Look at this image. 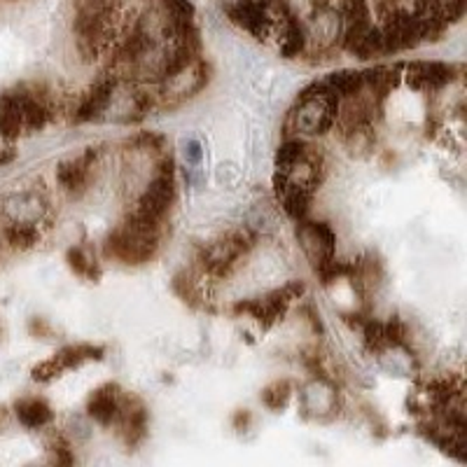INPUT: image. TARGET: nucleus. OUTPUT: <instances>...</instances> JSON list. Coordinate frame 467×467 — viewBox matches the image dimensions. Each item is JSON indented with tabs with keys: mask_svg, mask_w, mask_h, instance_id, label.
<instances>
[{
	"mask_svg": "<svg viewBox=\"0 0 467 467\" xmlns=\"http://www.w3.org/2000/svg\"><path fill=\"white\" fill-rule=\"evenodd\" d=\"M255 246V234L250 229H236V232L227 234L225 239H220L213 246L203 248L199 255V264L203 266V272L218 279H227L234 272V266L239 264L241 257H246V253Z\"/></svg>",
	"mask_w": 467,
	"mask_h": 467,
	"instance_id": "39448f33",
	"label": "nucleus"
},
{
	"mask_svg": "<svg viewBox=\"0 0 467 467\" xmlns=\"http://www.w3.org/2000/svg\"><path fill=\"white\" fill-rule=\"evenodd\" d=\"M363 334H364V346L371 353H381L388 348V339H386V325L379 323L374 318L363 320Z\"/></svg>",
	"mask_w": 467,
	"mask_h": 467,
	"instance_id": "5701e85b",
	"label": "nucleus"
},
{
	"mask_svg": "<svg viewBox=\"0 0 467 467\" xmlns=\"http://www.w3.org/2000/svg\"><path fill=\"white\" fill-rule=\"evenodd\" d=\"M297 239L316 272H320L323 266L337 260L334 257V253H337V234H334L330 222L306 220V218L297 220Z\"/></svg>",
	"mask_w": 467,
	"mask_h": 467,
	"instance_id": "0eeeda50",
	"label": "nucleus"
},
{
	"mask_svg": "<svg viewBox=\"0 0 467 467\" xmlns=\"http://www.w3.org/2000/svg\"><path fill=\"white\" fill-rule=\"evenodd\" d=\"M14 414L19 418V423L24 428L38 430L45 428L47 423H52L54 411L52 407L45 402V400H40V397H27V400H19V402L14 404Z\"/></svg>",
	"mask_w": 467,
	"mask_h": 467,
	"instance_id": "f3484780",
	"label": "nucleus"
},
{
	"mask_svg": "<svg viewBox=\"0 0 467 467\" xmlns=\"http://www.w3.org/2000/svg\"><path fill=\"white\" fill-rule=\"evenodd\" d=\"M250 421H253V416H250V411L248 409H239L236 414H234V428L236 430H248V425H250Z\"/></svg>",
	"mask_w": 467,
	"mask_h": 467,
	"instance_id": "cd10ccee",
	"label": "nucleus"
},
{
	"mask_svg": "<svg viewBox=\"0 0 467 467\" xmlns=\"http://www.w3.org/2000/svg\"><path fill=\"white\" fill-rule=\"evenodd\" d=\"M94 162H96V149L89 148L82 157L73 159V162H65L58 166L57 178L61 182V188L68 192V195H82L89 185L91 169H94Z\"/></svg>",
	"mask_w": 467,
	"mask_h": 467,
	"instance_id": "4468645a",
	"label": "nucleus"
},
{
	"mask_svg": "<svg viewBox=\"0 0 467 467\" xmlns=\"http://www.w3.org/2000/svg\"><path fill=\"white\" fill-rule=\"evenodd\" d=\"M339 105H341V98L325 85L323 80L313 82L299 94L287 112L286 134L297 131L306 136H325L337 122Z\"/></svg>",
	"mask_w": 467,
	"mask_h": 467,
	"instance_id": "f257e3e1",
	"label": "nucleus"
},
{
	"mask_svg": "<svg viewBox=\"0 0 467 467\" xmlns=\"http://www.w3.org/2000/svg\"><path fill=\"white\" fill-rule=\"evenodd\" d=\"M115 423L119 425V435L129 448L138 447L148 435V409L141 402V397L124 395L119 400Z\"/></svg>",
	"mask_w": 467,
	"mask_h": 467,
	"instance_id": "1a4fd4ad",
	"label": "nucleus"
},
{
	"mask_svg": "<svg viewBox=\"0 0 467 467\" xmlns=\"http://www.w3.org/2000/svg\"><path fill=\"white\" fill-rule=\"evenodd\" d=\"M105 350L101 346H91V344H78V346H65L61 348L54 357L40 363L38 367H33L31 377L33 381L47 383L52 381L54 377L64 374L68 370H78L80 364L89 363V360H101Z\"/></svg>",
	"mask_w": 467,
	"mask_h": 467,
	"instance_id": "6e6552de",
	"label": "nucleus"
},
{
	"mask_svg": "<svg viewBox=\"0 0 467 467\" xmlns=\"http://www.w3.org/2000/svg\"><path fill=\"white\" fill-rule=\"evenodd\" d=\"M227 14L236 27H241L257 40H264L272 31L273 19L266 0H236L227 5Z\"/></svg>",
	"mask_w": 467,
	"mask_h": 467,
	"instance_id": "9d476101",
	"label": "nucleus"
},
{
	"mask_svg": "<svg viewBox=\"0 0 467 467\" xmlns=\"http://www.w3.org/2000/svg\"><path fill=\"white\" fill-rule=\"evenodd\" d=\"M173 196H175L173 159L166 157V159L159 162L157 175L149 180L148 189H145L143 196H141V202H138V208L134 213L145 218V220L162 225L164 215L169 213L171 203H173Z\"/></svg>",
	"mask_w": 467,
	"mask_h": 467,
	"instance_id": "423d86ee",
	"label": "nucleus"
},
{
	"mask_svg": "<svg viewBox=\"0 0 467 467\" xmlns=\"http://www.w3.org/2000/svg\"><path fill=\"white\" fill-rule=\"evenodd\" d=\"M65 262L71 266L73 272L82 276L87 280H98L101 279V266L96 264V260H91L89 255L85 253V248H68L65 253Z\"/></svg>",
	"mask_w": 467,
	"mask_h": 467,
	"instance_id": "6ab92c4d",
	"label": "nucleus"
},
{
	"mask_svg": "<svg viewBox=\"0 0 467 467\" xmlns=\"http://www.w3.org/2000/svg\"><path fill=\"white\" fill-rule=\"evenodd\" d=\"M119 400H122V390L117 383H105L101 388H96L87 400V414L98 423V425H112L119 411Z\"/></svg>",
	"mask_w": 467,
	"mask_h": 467,
	"instance_id": "2eb2a0df",
	"label": "nucleus"
},
{
	"mask_svg": "<svg viewBox=\"0 0 467 467\" xmlns=\"http://www.w3.org/2000/svg\"><path fill=\"white\" fill-rule=\"evenodd\" d=\"M162 12L173 21H195V5L189 0H159Z\"/></svg>",
	"mask_w": 467,
	"mask_h": 467,
	"instance_id": "393cba45",
	"label": "nucleus"
},
{
	"mask_svg": "<svg viewBox=\"0 0 467 467\" xmlns=\"http://www.w3.org/2000/svg\"><path fill=\"white\" fill-rule=\"evenodd\" d=\"M304 283L292 280L287 286H283L280 290L269 292L266 297H253V299H241L232 306V311L236 316H250L260 323L262 330H272L273 325L279 323L283 316L287 313V306L304 295Z\"/></svg>",
	"mask_w": 467,
	"mask_h": 467,
	"instance_id": "20e7f679",
	"label": "nucleus"
},
{
	"mask_svg": "<svg viewBox=\"0 0 467 467\" xmlns=\"http://www.w3.org/2000/svg\"><path fill=\"white\" fill-rule=\"evenodd\" d=\"M31 332H33V334H40V337H50V334H52V332H50V327H47V323L42 318L31 320Z\"/></svg>",
	"mask_w": 467,
	"mask_h": 467,
	"instance_id": "c756f323",
	"label": "nucleus"
},
{
	"mask_svg": "<svg viewBox=\"0 0 467 467\" xmlns=\"http://www.w3.org/2000/svg\"><path fill=\"white\" fill-rule=\"evenodd\" d=\"M111 0H78L75 3V38L82 61L91 64L108 50L112 40Z\"/></svg>",
	"mask_w": 467,
	"mask_h": 467,
	"instance_id": "7ed1b4c3",
	"label": "nucleus"
},
{
	"mask_svg": "<svg viewBox=\"0 0 467 467\" xmlns=\"http://www.w3.org/2000/svg\"><path fill=\"white\" fill-rule=\"evenodd\" d=\"M24 134V115H21L17 89L0 94V136L14 141Z\"/></svg>",
	"mask_w": 467,
	"mask_h": 467,
	"instance_id": "dca6fc26",
	"label": "nucleus"
},
{
	"mask_svg": "<svg viewBox=\"0 0 467 467\" xmlns=\"http://www.w3.org/2000/svg\"><path fill=\"white\" fill-rule=\"evenodd\" d=\"M173 292L182 299V302H185V304L192 306V309H199V306H202V292L196 287V280L192 279L188 272L175 273Z\"/></svg>",
	"mask_w": 467,
	"mask_h": 467,
	"instance_id": "4be33fe9",
	"label": "nucleus"
},
{
	"mask_svg": "<svg viewBox=\"0 0 467 467\" xmlns=\"http://www.w3.org/2000/svg\"><path fill=\"white\" fill-rule=\"evenodd\" d=\"M162 225L131 213L105 241V255L122 264L138 266L149 262L159 250Z\"/></svg>",
	"mask_w": 467,
	"mask_h": 467,
	"instance_id": "f03ea898",
	"label": "nucleus"
},
{
	"mask_svg": "<svg viewBox=\"0 0 467 467\" xmlns=\"http://www.w3.org/2000/svg\"><path fill=\"white\" fill-rule=\"evenodd\" d=\"M292 397V383L287 379H280V381L269 383L264 390H262V404L272 411H283L287 407Z\"/></svg>",
	"mask_w": 467,
	"mask_h": 467,
	"instance_id": "aec40b11",
	"label": "nucleus"
},
{
	"mask_svg": "<svg viewBox=\"0 0 467 467\" xmlns=\"http://www.w3.org/2000/svg\"><path fill=\"white\" fill-rule=\"evenodd\" d=\"M21 115H24V134L42 131L52 117V96L42 87H17Z\"/></svg>",
	"mask_w": 467,
	"mask_h": 467,
	"instance_id": "9b49d317",
	"label": "nucleus"
},
{
	"mask_svg": "<svg viewBox=\"0 0 467 467\" xmlns=\"http://www.w3.org/2000/svg\"><path fill=\"white\" fill-rule=\"evenodd\" d=\"M341 19L344 24H367L371 21V12L367 0H344L341 3Z\"/></svg>",
	"mask_w": 467,
	"mask_h": 467,
	"instance_id": "b1692460",
	"label": "nucleus"
},
{
	"mask_svg": "<svg viewBox=\"0 0 467 467\" xmlns=\"http://www.w3.org/2000/svg\"><path fill=\"white\" fill-rule=\"evenodd\" d=\"M325 85L330 87L339 98H348L356 96L357 91L364 87V78L360 71H337L330 73L327 78L323 80Z\"/></svg>",
	"mask_w": 467,
	"mask_h": 467,
	"instance_id": "a211bd4d",
	"label": "nucleus"
},
{
	"mask_svg": "<svg viewBox=\"0 0 467 467\" xmlns=\"http://www.w3.org/2000/svg\"><path fill=\"white\" fill-rule=\"evenodd\" d=\"M185 157H188L189 164L202 162V145L196 143V141H189L188 148H185Z\"/></svg>",
	"mask_w": 467,
	"mask_h": 467,
	"instance_id": "c85d7f7f",
	"label": "nucleus"
},
{
	"mask_svg": "<svg viewBox=\"0 0 467 467\" xmlns=\"http://www.w3.org/2000/svg\"><path fill=\"white\" fill-rule=\"evenodd\" d=\"M52 451H54V461L61 463V465H73L71 447H68V444H65V441L61 440V437H58L57 441H54Z\"/></svg>",
	"mask_w": 467,
	"mask_h": 467,
	"instance_id": "bb28decb",
	"label": "nucleus"
},
{
	"mask_svg": "<svg viewBox=\"0 0 467 467\" xmlns=\"http://www.w3.org/2000/svg\"><path fill=\"white\" fill-rule=\"evenodd\" d=\"M117 85H119V80L112 78V75L98 80L96 85L87 91L85 98L80 101L78 111H75V122L82 124V122H91V119H98L101 112L111 105L112 94L117 91Z\"/></svg>",
	"mask_w": 467,
	"mask_h": 467,
	"instance_id": "ddd939ff",
	"label": "nucleus"
},
{
	"mask_svg": "<svg viewBox=\"0 0 467 467\" xmlns=\"http://www.w3.org/2000/svg\"><path fill=\"white\" fill-rule=\"evenodd\" d=\"M456 68L440 61H414L407 65V85L414 89H441L454 82Z\"/></svg>",
	"mask_w": 467,
	"mask_h": 467,
	"instance_id": "f8f14e48",
	"label": "nucleus"
},
{
	"mask_svg": "<svg viewBox=\"0 0 467 467\" xmlns=\"http://www.w3.org/2000/svg\"><path fill=\"white\" fill-rule=\"evenodd\" d=\"M5 239L7 243L12 248H17V250H27V248L38 243V229L33 227L31 222H12V225L5 229Z\"/></svg>",
	"mask_w": 467,
	"mask_h": 467,
	"instance_id": "412c9836",
	"label": "nucleus"
},
{
	"mask_svg": "<svg viewBox=\"0 0 467 467\" xmlns=\"http://www.w3.org/2000/svg\"><path fill=\"white\" fill-rule=\"evenodd\" d=\"M386 325V339H388V348H400V346H407V327L400 318H390Z\"/></svg>",
	"mask_w": 467,
	"mask_h": 467,
	"instance_id": "a878e982",
	"label": "nucleus"
}]
</instances>
